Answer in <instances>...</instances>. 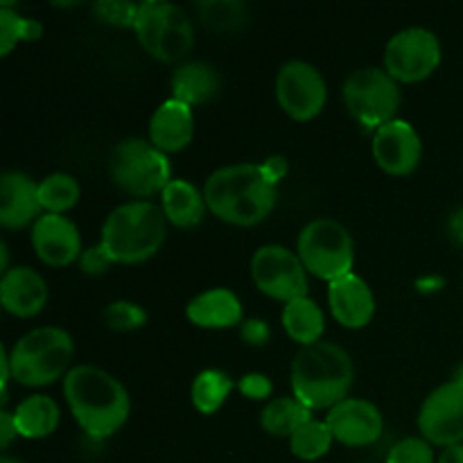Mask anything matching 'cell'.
Returning a JSON list of instances; mask_svg holds the SVG:
<instances>
[{"label": "cell", "instance_id": "1", "mask_svg": "<svg viewBox=\"0 0 463 463\" xmlns=\"http://www.w3.org/2000/svg\"><path fill=\"white\" fill-rule=\"evenodd\" d=\"M203 197L213 215L235 226L260 224L276 206L279 185L271 184L262 165L238 163L213 172L203 184Z\"/></svg>", "mask_w": 463, "mask_h": 463}, {"label": "cell", "instance_id": "2", "mask_svg": "<svg viewBox=\"0 0 463 463\" xmlns=\"http://www.w3.org/2000/svg\"><path fill=\"white\" fill-rule=\"evenodd\" d=\"M63 396L77 423L89 437L107 439L129 419L127 389L98 366H75L63 378Z\"/></svg>", "mask_w": 463, "mask_h": 463}, {"label": "cell", "instance_id": "3", "mask_svg": "<svg viewBox=\"0 0 463 463\" xmlns=\"http://www.w3.org/2000/svg\"><path fill=\"white\" fill-rule=\"evenodd\" d=\"M353 387V362L342 346L317 342L303 346L292 362V392L307 410H333Z\"/></svg>", "mask_w": 463, "mask_h": 463}, {"label": "cell", "instance_id": "4", "mask_svg": "<svg viewBox=\"0 0 463 463\" xmlns=\"http://www.w3.org/2000/svg\"><path fill=\"white\" fill-rule=\"evenodd\" d=\"M165 233L167 217L161 206L152 202H129L104 220L99 244L113 262L136 265L163 247Z\"/></svg>", "mask_w": 463, "mask_h": 463}, {"label": "cell", "instance_id": "5", "mask_svg": "<svg viewBox=\"0 0 463 463\" xmlns=\"http://www.w3.org/2000/svg\"><path fill=\"white\" fill-rule=\"evenodd\" d=\"M75 344L63 328H36L23 335L9 351L12 378L25 387H43L68 375Z\"/></svg>", "mask_w": 463, "mask_h": 463}, {"label": "cell", "instance_id": "6", "mask_svg": "<svg viewBox=\"0 0 463 463\" xmlns=\"http://www.w3.org/2000/svg\"><path fill=\"white\" fill-rule=\"evenodd\" d=\"M109 172L118 188L131 197H140V202L163 193L172 181L167 154L143 138L118 143L109 156Z\"/></svg>", "mask_w": 463, "mask_h": 463}, {"label": "cell", "instance_id": "7", "mask_svg": "<svg viewBox=\"0 0 463 463\" xmlns=\"http://www.w3.org/2000/svg\"><path fill=\"white\" fill-rule=\"evenodd\" d=\"M136 36L145 52L158 61H179L193 50L194 30L190 18L181 7L163 0L138 3Z\"/></svg>", "mask_w": 463, "mask_h": 463}, {"label": "cell", "instance_id": "8", "mask_svg": "<svg viewBox=\"0 0 463 463\" xmlns=\"http://www.w3.org/2000/svg\"><path fill=\"white\" fill-rule=\"evenodd\" d=\"M298 258L310 274L321 280L344 279L353 274L355 249L346 226L330 217H319L303 226L298 235Z\"/></svg>", "mask_w": 463, "mask_h": 463}, {"label": "cell", "instance_id": "9", "mask_svg": "<svg viewBox=\"0 0 463 463\" xmlns=\"http://www.w3.org/2000/svg\"><path fill=\"white\" fill-rule=\"evenodd\" d=\"M344 102L351 116L369 129H380L387 122L396 120L401 107L398 81L380 68H360L344 81Z\"/></svg>", "mask_w": 463, "mask_h": 463}, {"label": "cell", "instance_id": "10", "mask_svg": "<svg viewBox=\"0 0 463 463\" xmlns=\"http://www.w3.org/2000/svg\"><path fill=\"white\" fill-rule=\"evenodd\" d=\"M441 63L439 36L428 27H407L393 34L384 48V71L396 81L428 80Z\"/></svg>", "mask_w": 463, "mask_h": 463}, {"label": "cell", "instance_id": "11", "mask_svg": "<svg viewBox=\"0 0 463 463\" xmlns=\"http://www.w3.org/2000/svg\"><path fill=\"white\" fill-rule=\"evenodd\" d=\"M251 279L262 294L283 301L285 306L307 297V269L298 253L280 244H265L253 253Z\"/></svg>", "mask_w": 463, "mask_h": 463}, {"label": "cell", "instance_id": "12", "mask_svg": "<svg viewBox=\"0 0 463 463\" xmlns=\"http://www.w3.org/2000/svg\"><path fill=\"white\" fill-rule=\"evenodd\" d=\"M276 98L280 109L298 122L319 116L328 99L324 75L307 61H288L276 77Z\"/></svg>", "mask_w": 463, "mask_h": 463}, {"label": "cell", "instance_id": "13", "mask_svg": "<svg viewBox=\"0 0 463 463\" xmlns=\"http://www.w3.org/2000/svg\"><path fill=\"white\" fill-rule=\"evenodd\" d=\"M419 430L434 446L463 443V383L450 380L425 398L419 411Z\"/></svg>", "mask_w": 463, "mask_h": 463}, {"label": "cell", "instance_id": "14", "mask_svg": "<svg viewBox=\"0 0 463 463\" xmlns=\"http://www.w3.org/2000/svg\"><path fill=\"white\" fill-rule=\"evenodd\" d=\"M373 158L387 175L405 176L419 167L423 145L420 136L407 120L387 122L373 131Z\"/></svg>", "mask_w": 463, "mask_h": 463}, {"label": "cell", "instance_id": "15", "mask_svg": "<svg viewBox=\"0 0 463 463\" xmlns=\"http://www.w3.org/2000/svg\"><path fill=\"white\" fill-rule=\"evenodd\" d=\"M326 423H328L335 441L351 448L371 446L378 441L384 428L378 407L362 398H346L344 402L335 405L328 411Z\"/></svg>", "mask_w": 463, "mask_h": 463}, {"label": "cell", "instance_id": "16", "mask_svg": "<svg viewBox=\"0 0 463 463\" xmlns=\"http://www.w3.org/2000/svg\"><path fill=\"white\" fill-rule=\"evenodd\" d=\"M32 247L50 267H66L81 256V235L68 217L45 213L32 226Z\"/></svg>", "mask_w": 463, "mask_h": 463}, {"label": "cell", "instance_id": "17", "mask_svg": "<svg viewBox=\"0 0 463 463\" xmlns=\"http://www.w3.org/2000/svg\"><path fill=\"white\" fill-rule=\"evenodd\" d=\"M39 185L23 172H5L0 176V224L5 229L34 226L41 217Z\"/></svg>", "mask_w": 463, "mask_h": 463}, {"label": "cell", "instance_id": "18", "mask_svg": "<svg viewBox=\"0 0 463 463\" xmlns=\"http://www.w3.org/2000/svg\"><path fill=\"white\" fill-rule=\"evenodd\" d=\"M328 306L335 319L346 328H364L375 315V298L369 283L348 274L328 285Z\"/></svg>", "mask_w": 463, "mask_h": 463}, {"label": "cell", "instance_id": "19", "mask_svg": "<svg viewBox=\"0 0 463 463\" xmlns=\"http://www.w3.org/2000/svg\"><path fill=\"white\" fill-rule=\"evenodd\" d=\"M0 301L3 307L14 317L39 315L48 303V285L43 276L36 274L32 267H14L5 271L0 280Z\"/></svg>", "mask_w": 463, "mask_h": 463}, {"label": "cell", "instance_id": "20", "mask_svg": "<svg viewBox=\"0 0 463 463\" xmlns=\"http://www.w3.org/2000/svg\"><path fill=\"white\" fill-rule=\"evenodd\" d=\"M194 136L193 107L170 98L154 111L149 120V143L161 152H179L188 147Z\"/></svg>", "mask_w": 463, "mask_h": 463}, {"label": "cell", "instance_id": "21", "mask_svg": "<svg viewBox=\"0 0 463 463\" xmlns=\"http://www.w3.org/2000/svg\"><path fill=\"white\" fill-rule=\"evenodd\" d=\"M185 315L199 328L224 330L242 324V303L231 289H206L185 307Z\"/></svg>", "mask_w": 463, "mask_h": 463}, {"label": "cell", "instance_id": "22", "mask_svg": "<svg viewBox=\"0 0 463 463\" xmlns=\"http://www.w3.org/2000/svg\"><path fill=\"white\" fill-rule=\"evenodd\" d=\"M172 98L188 107L206 104L220 93V72L206 61L181 63L170 80Z\"/></svg>", "mask_w": 463, "mask_h": 463}, {"label": "cell", "instance_id": "23", "mask_svg": "<svg viewBox=\"0 0 463 463\" xmlns=\"http://www.w3.org/2000/svg\"><path fill=\"white\" fill-rule=\"evenodd\" d=\"M161 208L167 222L179 229H193L203 220L206 213V197L199 193L197 185L185 179H172L161 193Z\"/></svg>", "mask_w": 463, "mask_h": 463}, {"label": "cell", "instance_id": "24", "mask_svg": "<svg viewBox=\"0 0 463 463\" xmlns=\"http://www.w3.org/2000/svg\"><path fill=\"white\" fill-rule=\"evenodd\" d=\"M283 328L297 344L312 346V344L321 342V335H324V312L310 297L297 298V301L285 306Z\"/></svg>", "mask_w": 463, "mask_h": 463}, {"label": "cell", "instance_id": "25", "mask_svg": "<svg viewBox=\"0 0 463 463\" xmlns=\"http://www.w3.org/2000/svg\"><path fill=\"white\" fill-rule=\"evenodd\" d=\"M59 405L50 396H30L16 407L14 420H16L18 437L25 439H45L57 430L59 425Z\"/></svg>", "mask_w": 463, "mask_h": 463}, {"label": "cell", "instance_id": "26", "mask_svg": "<svg viewBox=\"0 0 463 463\" xmlns=\"http://www.w3.org/2000/svg\"><path fill=\"white\" fill-rule=\"evenodd\" d=\"M312 420V410H307L303 402H298L297 398H276V401L267 402L265 410L260 414L262 430L271 437H292L301 425L310 423Z\"/></svg>", "mask_w": 463, "mask_h": 463}, {"label": "cell", "instance_id": "27", "mask_svg": "<svg viewBox=\"0 0 463 463\" xmlns=\"http://www.w3.org/2000/svg\"><path fill=\"white\" fill-rule=\"evenodd\" d=\"M235 383L224 373V371L208 369L194 378L190 387V398H193L194 410L202 414H215L226 402L229 393L233 392Z\"/></svg>", "mask_w": 463, "mask_h": 463}, {"label": "cell", "instance_id": "28", "mask_svg": "<svg viewBox=\"0 0 463 463\" xmlns=\"http://www.w3.org/2000/svg\"><path fill=\"white\" fill-rule=\"evenodd\" d=\"M80 184L75 176L66 175V172H54L48 175L39 184V199L43 211L54 213V215H63L71 211L77 202H80Z\"/></svg>", "mask_w": 463, "mask_h": 463}, {"label": "cell", "instance_id": "29", "mask_svg": "<svg viewBox=\"0 0 463 463\" xmlns=\"http://www.w3.org/2000/svg\"><path fill=\"white\" fill-rule=\"evenodd\" d=\"M199 18L215 32H238L247 23V5L240 0H202L194 5Z\"/></svg>", "mask_w": 463, "mask_h": 463}, {"label": "cell", "instance_id": "30", "mask_svg": "<svg viewBox=\"0 0 463 463\" xmlns=\"http://www.w3.org/2000/svg\"><path fill=\"white\" fill-rule=\"evenodd\" d=\"M335 437L330 432L326 420H315L301 425L297 432L289 437V450L297 459L301 461H317L324 455H328L330 446H333Z\"/></svg>", "mask_w": 463, "mask_h": 463}, {"label": "cell", "instance_id": "31", "mask_svg": "<svg viewBox=\"0 0 463 463\" xmlns=\"http://www.w3.org/2000/svg\"><path fill=\"white\" fill-rule=\"evenodd\" d=\"M43 34V25L32 18L18 16L12 3L0 5V54L7 57L18 41H36Z\"/></svg>", "mask_w": 463, "mask_h": 463}, {"label": "cell", "instance_id": "32", "mask_svg": "<svg viewBox=\"0 0 463 463\" xmlns=\"http://www.w3.org/2000/svg\"><path fill=\"white\" fill-rule=\"evenodd\" d=\"M104 321L111 330L118 333H131L147 324V312L138 303L131 301H113L104 310Z\"/></svg>", "mask_w": 463, "mask_h": 463}, {"label": "cell", "instance_id": "33", "mask_svg": "<svg viewBox=\"0 0 463 463\" xmlns=\"http://www.w3.org/2000/svg\"><path fill=\"white\" fill-rule=\"evenodd\" d=\"M93 14L98 21L116 27H134L138 18V5L125 0H99L93 5Z\"/></svg>", "mask_w": 463, "mask_h": 463}, {"label": "cell", "instance_id": "34", "mask_svg": "<svg viewBox=\"0 0 463 463\" xmlns=\"http://www.w3.org/2000/svg\"><path fill=\"white\" fill-rule=\"evenodd\" d=\"M387 463H434L432 443L419 437L402 439L392 448Z\"/></svg>", "mask_w": 463, "mask_h": 463}, {"label": "cell", "instance_id": "35", "mask_svg": "<svg viewBox=\"0 0 463 463\" xmlns=\"http://www.w3.org/2000/svg\"><path fill=\"white\" fill-rule=\"evenodd\" d=\"M113 265V260L109 258V253L104 251L102 244H95V247L86 249L84 253L80 256V267L84 274L89 276H102L107 274L109 267Z\"/></svg>", "mask_w": 463, "mask_h": 463}, {"label": "cell", "instance_id": "36", "mask_svg": "<svg viewBox=\"0 0 463 463\" xmlns=\"http://www.w3.org/2000/svg\"><path fill=\"white\" fill-rule=\"evenodd\" d=\"M238 389L244 396L251 398V401H265V398L271 396L274 384H271V380L265 373H247L240 378Z\"/></svg>", "mask_w": 463, "mask_h": 463}, {"label": "cell", "instance_id": "37", "mask_svg": "<svg viewBox=\"0 0 463 463\" xmlns=\"http://www.w3.org/2000/svg\"><path fill=\"white\" fill-rule=\"evenodd\" d=\"M240 337L247 342L249 346H265L271 337L269 324L262 319H247L240 324Z\"/></svg>", "mask_w": 463, "mask_h": 463}, {"label": "cell", "instance_id": "38", "mask_svg": "<svg viewBox=\"0 0 463 463\" xmlns=\"http://www.w3.org/2000/svg\"><path fill=\"white\" fill-rule=\"evenodd\" d=\"M260 165H262V172H265L267 179H269L271 184H276V185L280 184V179H285V175H288V170H289L288 158L280 156V154H276V156H269L265 163H260Z\"/></svg>", "mask_w": 463, "mask_h": 463}, {"label": "cell", "instance_id": "39", "mask_svg": "<svg viewBox=\"0 0 463 463\" xmlns=\"http://www.w3.org/2000/svg\"><path fill=\"white\" fill-rule=\"evenodd\" d=\"M18 437V428L16 420H14V414H9L7 410L0 411V446L3 450H7L9 443Z\"/></svg>", "mask_w": 463, "mask_h": 463}, {"label": "cell", "instance_id": "40", "mask_svg": "<svg viewBox=\"0 0 463 463\" xmlns=\"http://www.w3.org/2000/svg\"><path fill=\"white\" fill-rule=\"evenodd\" d=\"M437 463H463V443H459V446L446 448Z\"/></svg>", "mask_w": 463, "mask_h": 463}, {"label": "cell", "instance_id": "41", "mask_svg": "<svg viewBox=\"0 0 463 463\" xmlns=\"http://www.w3.org/2000/svg\"><path fill=\"white\" fill-rule=\"evenodd\" d=\"M450 233H452V238L457 240V242L463 244V208L459 213H455V215H452Z\"/></svg>", "mask_w": 463, "mask_h": 463}, {"label": "cell", "instance_id": "42", "mask_svg": "<svg viewBox=\"0 0 463 463\" xmlns=\"http://www.w3.org/2000/svg\"><path fill=\"white\" fill-rule=\"evenodd\" d=\"M7 258H9V253H7V244H0V269H3V274L5 271H9L7 269Z\"/></svg>", "mask_w": 463, "mask_h": 463}, {"label": "cell", "instance_id": "43", "mask_svg": "<svg viewBox=\"0 0 463 463\" xmlns=\"http://www.w3.org/2000/svg\"><path fill=\"white\" fill-rule=\"evenodd\" d=\"M0 463H21V461L12 459V457H3V459H0Z\"/></svg>", "mask_w": 463, "mask_h": 463}]
</instances>
